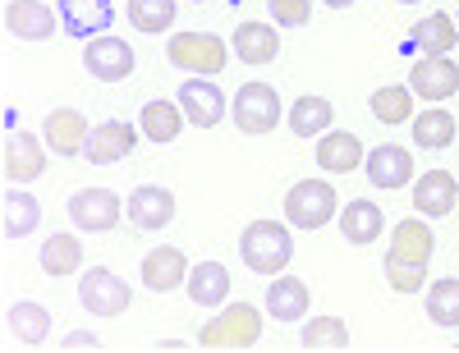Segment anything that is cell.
<instances>
[{"label": "cell", "mask_w": 459, "mask_h": 353, "mask_svg": "<svg viewBox=\"0 0 459 353\" xmlns=\"http://www.w3.org/2000/svg\"><path fill=\"white\" fill-rule=\"evenodd\" d=\"M432 248H437V234H432V225H423V216L400 220L391 234V253H386V285L395 294H418L428 280Z\"/></svg>", "instance_id": "cell-1"}, {"label": "cell", "mask_w": 459, "mask_h": 353, "mask_svg": "<svg viewBox=\"0 0 459 353\" xmlns=\"http://www.w3.org/2000/svg\"><path fill=\"white\" fill-rule=\"evenodd\" d=\"M239 257H244L248 271H257V276H281L294 257V239L276 220H253L239 239Z\"/></svg>", "instance_id": "cell-2"}, {"label": "cell", "mask_w": 459, "mask_h": 353, "mask_svg": "<svg viewBox=\"0 0 459 353\" xmlns=\"http://www.w3.org/2000/svg\"><path fill=\"white\" fill-rule=\"evenodd\" d=\"M166 60L184 73H198V78H216L230 60V47L221 42L216 32H175L166 42Z\"/></svg>", "instance_id": "cell-3"}, {"label": "cell", "mask_w": 459, "mask_h": 353, "mask_svg": "<svg viewBox=\"0 0 459 353\" xmlns=\"http://www.w3.org/2000/svg\"><path fill=\"white\" fill-rule=\"evenodd\" d=\"M262 335V317L253 303H225L198 335V349H253Z\"/></svg>", "instance_id": "cell-4"}, {"label": "cell", "mask_w": 459, "mask_h": 353, "mask_svg": "<svg viewBox=\"0 0 459 353\" xmlns=\"http://www.w3.org/2000/svg\"><path fill=\"white\" fill-rule=\"evenodd\" d=\"M230 110H235L230 120H235L239 133H248V138L272 133V129L281 125V115H285L272 83H244V88L235 92V106H230Z\"/></svg>", "instance_id": "cell-5"}, {"label": "cell", "mask_w": 459, "mask_h": 353, "mask_svg": "<svg viewBox=\"0 0 459 353\" xmlns=\"http://www.w3.org/2000/svg\"><path fill=\"white\" fill-rule=\"evenodd\" d=\"M335 216V188L326 179H299L285 193V220L299 229H322Z\"/></svg>", "instance_id": "cell-6"}, {"label": "cell", "mask_w": 459, "mask_h": 353, "mask_svg": "<svg viewBox=\"0 0 459 353\" xmlns=\"http://www.w3.org/2000/svg\"><path fill=\"white\" fill-rule=\"evenodd\" d=\"M129 285L115 276V271L106 266H92L83 271V280H79V303L92 312V317H120V312L129 307Z\"/></svg>", "instance_id": "cell-7"}, {"label": "cell", "mask_w": 459, "mask_h": 353, "mask_svg": "<svg viewBox=\"0 0 459 353\" xmlns=\"http://www.w3.org/2000/svg\"><path fill=\"white\" fill-rule=\"evenodd\" d=\"M120 211H125V202L115 198L110 188H79L69 198V220L79 229H88V234L115 229V225H120Z\"/></svg>", "instance_id": "cell-8"}, {"label": "cell", "mask_w": 459, "mask_h": 353, "mask_svg": "<svg viewBox=\"0 0 459 353\" xmlns=\"http://www.w3.org/2000/svg\"><path fill=\"white\" fill-rule=\"evenodd\" d=\"M134 47L120 42V37H92V42L83 47V69L92 78H101V83H120V78L134 73Z\"/></svg>", "instance_id": "cell-9"}, {"label": "cell", "mask_w": 459, "mask_h": 353, "mask_svg": "<svg viewBox=\"0 0 459 353\" xmlns=\"http://www.w3.org/2000/svg\"><path fill=\"white\" fill-rule=\"evenodd\" d=\"M115 23V5L110 0H60V28L79 42H92V37H106Z\"/></svg>", "instance_id": "cell-10"}, {"label": "cell", "mask_w": 459, "mask_h": 353, "mask_svg": "<svg viewBox=\"0 0 459 353\" xmlns=\"http://www.w3.org/2000/svg\"><path fill=\"white\" fill-rule=\"evenodd\" d=\"M134 147H138V129L129 120H101V125H92V133L83 142V156L92 166H115Z\"/></svg>", "instance_id": "cell-11"}, {"label": "cell", "mask_w": 459, "mask_h": 353, "mask_svg": "<svg viewBox=\"0 0 459 353\" xmlns=\"http://www.w3.org/2000/svg\"><path fill=\"white\" fill-rule=\"evenodd\" d=\"M175 101L184 110V120L198 125V129H212V125L225 120V97H221V88L212 83V78H188Z\"/></svg>", "instance_id": "cell-12"}, {"label": "cell", "mask_w": 459, "mask_h": 353, "mask_svg": "<svg viewBox=\"0 0 459 353\" xmlns=\"http://www.w3.org/2000/svg\"><path fill=\"white\" fill-rule=\"evenodd\" d=\"M92 125H88V115L83 110H74V106H60L47 115V125H42V138L56 156H83V142H88Z\"/></svg>", "instance_id": "cell-13"}, {"label": "cell", "mask_w": 459, "mask_h": 353, "mask_svg": "<svg viewBox=\"0 0 459 353\" xmlns=\"http://www.w3.org/2000/svg\"><path fill=\"white\" fill-rule=\"evenodd\" d=\"M409 88L423 101H446L459 92V65L450 56H423L409 73Z\"/></svg>", "instance_id": "cell-14"}, {"label": "cell", "mask_w": 459, "mask_h": 353, "mask_svg": "<svg viewBox=\"0 0 459 353\" xmlns=\"http://www.w3.org/2000/svg\"><path fill=\"white\" fill-rule=\"evenodd\" d=\"M363 170H368L372 188H386L391 193V188H404L413 179V156L404 147H395V142H381V147H372L363 156Z\"/></svg>", "instance_id": "cell-15"}, {"label": "cell", "mask_w": 459, "mask_h": 353, "mask_svg": "<svg viewBox=\"0 0 459 353\" xmlns=\"http://www.w3.org/2000/svg\"><path fill=\"white\" fill-rule=\"evenodd\" d=\"M125 211H129V220L138 229H166L175 220V193L161 188V184H143V188L129 193Z\"/></svg>", "instance_id": "cell-16"}, {"label": "cell", "mask_w": 459, "mask_h": 353, "mask_svg": "<svg viewBox=\"0 0 459 353\" xmlns=\"http://www.w3.org/2000/svg\"><path fill=\"white\" fill-rule=\"evenodd\" d=\"M5 28L19 37V42H51L56 37V10L42 5V0H10Z\"/></svg>", "instance_id": "cell-17"}, {"label": "cell", "mask_w": 459, "mask_h": 353, "mask_svg": "<svg viewBox=\"0 0 459 353\" xmlns=\"http://www.w3.org/2000/svg\"><path fill=\"white\" fill-rule=\"evenodd\" d=\"M455 202H459V184H455V175H446V170H428L423 179L413 184V211L423 216V220L450 216Z\"/></svg>", "instance_id": "cell-18"}, {"label": "cell", "mask_w": 459, "mask_h": 353, "mask_svg": "<svg viewBox=\"0 0 459 353\" xmlns=\"http://www.w3.org/2000/svg\"><path fill=\"white\" fill-rule=\"evenodd\" d=\"M42 147H47V138H37V133H10L5 138V179L10 184H32L47 170Z\"/></svg>", "instance_id": "cell-19"}, {"label": "cell", "mask_w": 459, "mask_h": 353, "mask_svg": "<svg viewBox=\"0 0 459 353\" xmlns=\"http://www.w3.org/2000/svg\"><path fill=\"white\" fill-rule=\"evenodd\" d=\"M230 47H235V56L244 60V65H272L276 56H281V32L272 28V23H239L235 28V37H230Z\"/></svg>", "instance_id": "cell-20"}, {"label": "cell", "mask_w": 459, "mask_h": 353, "mask_svg": "<svg viewBox=\"0 0 459 353\" xmlns=\"http://www.w3.org/2000/svg\"><path fill=\"white\" fill-rule=\"evenodd\" d=\"M184 280H188V262H184L179 248H152V253L143 257V285H147L152 294H170V289H179Z\"/></svg>", "instance_id": "cell-21"}, {"label": "cell", "mask_w": 459, "mask_h": 353, "mask_svg": "<svg viewBox=\"0 0 459 353\" xmlns=\"http://www.w3.org/2000/svg\"><path fill=\"white\" fill-rule=\"evenodd\" d=\"M308 285L299 276H272V289H266V312L276 322H303L308 317Z\"/></svg>", "instance_id": "cell-22"}, {"label": "cell", "mask_w": 459, "mask_h": 353, "mask_svg": "<svg viewBox=\"0 0 459 353\" xmlns=\"http://www.w3.org/2000/svg\"><path fill=\"white\" fill-rule=\"evenodd\" d=\"M381 229H386V216H381L377 202L368 198H354L350 207L340 211V234H344V244H377L381 239Z\"/></svg>", "instance_id": "cell-23"}, {"label": "cell", "mask_w": 459, "mask_h": 353, "mask_svg": "<svg viewBox=\"0 0 459 353\" xmlns=\"http://www.w3.org/2000/svg\"><path fill=\"white\" fill-rule=\"evenodd\" d=\"M184 285H188V298L198 307H221L230 298V271L221 262H194Z\"/></svg>", "instance_id": "cell-24"}, {"label": "cell", "mask_w": 459, "mask_h": 353, "mask_svg": "<svg viewBox=\"0 0 459 353\" xmlns=\"http://www.w3.org/2000/svg\"><path fill=\"white\" fill-rule=\"evenodd\" d=\"M363 142L354 138V133H322V142H317V166L326 170V175H350V170H359L363 166Z\"/></svg>", "instance_id": "cell-25"}, {"label": "cell", "mask_w": 459, "mask_h": 353, "mask_svg": "<svg viewBox=\"0 0 459 353\" xmlns=\"http://www.w3.org/2000/svg\"><path fill=\"white\" fill-rule=\"evenodd\" d=\"M331 120H335V106L326 97H299L290 106V133H299V138L331 133Z\"/></svg>", "instance_id": "cell-26"}, {"label": "cell", "mask_w": 459, "mask_h": 353, "mask_svg": "<svg viewBox=\"0 0 459 353\" xmlns=\"http://www.w3.org/2000/svg\"><path fill=\"white\" fill-rule=\"evenodd\" d=\"M5 326H10V335H14L19 344L37 349V344H47V335H51V312H47L42 303H14L10 317H5Z\"/></svg>", "instance_id": "cell-27"}, {"label": "cell", "mask_w": 459, "mask_h": 353, "mask_svg": "<svg viewBox=\"0 0 459 353\" xmlns=\"http://www.w3.org/2000/svg\"><path fill=\"white\" fill-rule=\"evenodd\" d=\"M0 211H5V239H23V234H32L37 220H42V207H37V198H32L23 184L19 188H5Z\"/></svg>", "instance_id": "cell-28"}, {"label": "cell", "mask_w": 459, "mask_h": 353, "mask_svg": "<svg viewBox=\"0 0 459 353\" xmlns=\"http://www.w3.org/2000/svg\"><path fill=\"white\" fill-rule=\"evenodd\" d=\"M409 37H413V47L423 51V56H450L455 42H459V32H455V19H450V14H428V19H418Z\"/></svg>", "instance_id": "cell-29"}, {"label": "cell", "mask_w": 459, "mask_h": 353, "mask_svg": "<svg viewBox=\"0 0 459 353\" xmlns=\"http://www.w3.org/2000/svg\"><path fill=\"white\" fill-rule=\"evenodd\" d=\"M413 142L423 147V151H446L450 142H455V115L450 110H441V106H432V110H423V115H413Z\"/></svg>", "instance_id": "cell-30"}, {"label": "cell", "mask_w": 459, "mask_h": 353, "mask_svg": "<svg viewBox=\"0 0 459 353\" xmlns=\"http://www.w3.org/2000/svg\"><path fill=\"white\" fill-rule=\"evenodd\" d=\"M138 129H143L152 142H175L179 129H184V110H179V101H147L143 115H138Z\"/></svg>", "instance_id": "cell-31"}, {"label": "cell", "mask_w": 459, "mask_h": 353, "mask_svg": "<svg viewBox=\"0 0 459 353\" xmlns=\"http://www.w3.org/2000/svg\"><path fill=\"white\" fill-rule=\"evenodd\" d=\"M299 349H308V353H344L350 349V326H344L340 317H313L308 326H303V335H299Z\"/></svg>", "instance_id": "cell-32"}, {"label": "cell", "mask_w": 459, "mask_h": 353, "mask_svg": "<svg viewBox=\"0 0 459 353\" xmlns=\"http://www.w3.org/2000/svg\"><path fill=\"white\" fill-rule=\"evenodd\" d=\"M83 266V244L74 239V234H51V239L42 244V271L47 276H74V271Z\"/></svg>", "instance_id": "cell-33"}, {"label": "cell", "mask_w": 459, "mask_h": 353, "mask_svg": "<svg viewBox=\"0 0 459 353\" xmlns=\"http://www.w3.org/2000/svg\"><path fill=\"white\" fill-rule=\"evenodd\" d=\"M372 120H381V125H409L413 120V88H377L372 92Z\"/></svg>", "instance_id": "cell-34"}, {"label": "cell", "mask_w": 459, "mask_h": 353, "mask_svg": "<svg viewBox=\"0 0 459 353\" xmlns=\"http://www.w3.org/2000/svg\"><path fill=\"white\" fill-rule=\"evenodd\" d=\"M175 14H179L175 0H129V23L138 32H166Z\"/></svg>", "instance_id": "cell-35"}, {"label": "cell", "mask_w": 459, "mask_h": 353, "mask_svg": "<svg viewBox=\"0 0 459 353\" xmlns=\"http://www.w3.org/2000/svg\"><path fill=\"white\" fill-rule=\"evenodd\" d=\"M428 317L437 322V326H459V280L455 276H446V280H432V289H428Z\"/></svg>", "instance_id": "cell-36"}, {"label": "cell", "mask_w": 459, "mask_h": 353, "mask_svg": "<svg viewBox=\"0 0 459 353\" xmlns=\"http://www.w3.org/2000/svg\"><path fill=\"white\" fill-rule=\"evenodd\" d=\"M266 10H272L276 28H308L313 0H266Z\"/></svg>", "instance_id": "cell-37"}, {"label": "cell", "mask_w": 459, "mask_h": 353, "mask_svg": "<svg viewBox=\"0 0 459 353\" xmlns=\"http://www.w3.org/2000/svg\"><path fill=\"white\" fill-rule=\"evenodd\" d=\"M65 349H101V340H97V335H88V331H74V335L65 340Z\"/></svg>", "instance_id": "cell-38"}, {"label": "cell", "mask_w": 459, "mask_h": 353, "mask_svg": "<svg viewBox=\"0 0 459 353\" xmlns=\"http://www.w3.org/2000/svg\"><path fill=\"white\" fill-rule=\"evenodd\" d=\"M322 5H331V10H350L354 0H322Z\"/></svg>", "instance_id": "cell-39"}, {"label": "cell", "mask_w": 459, "mask_h": 353, "mask_svg": "<svg viewBox=\"0 0 459 353\" xmlns=\"http://www.w3.org/2000/svg\"><path fill=\"white\" fill-rule=\"evenodd\" d=\"M400 5H423V0H400Z\"/></svg>", "instance_id": "cell-40"}, {"label": "cell", "mask_w": 459, "mask_h": 353, "mask_svg": "<svg viewBox=\"0 0 459 353\" xmlns=\"http://www.w3.org/2000/svg\"><path fill=\"white\" fill-rule=\"evenodd\" d=\"M188 5H207V0H188Z\"/></svg>", "instance_id": "cell-41"}]
</instances>
